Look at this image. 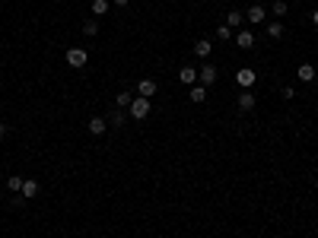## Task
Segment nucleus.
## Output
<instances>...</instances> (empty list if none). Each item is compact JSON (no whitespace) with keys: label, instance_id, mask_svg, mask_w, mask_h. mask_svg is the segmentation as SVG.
I'll return each instance as SVG.
<instances>
[{"label":"nucleus","instance_id":"2eb2a0df","mask_svg":"<svg viewBox=\"0 0 318 238\" xmlns=\"http://www.w3.org/2000/svg\"><path fill=\"white\" fill-rule=\"evenodd\" d=\"M188 99H191V102H198V105H201V102L207 99V86L194 83V86H191V92H188Z\"/></svg>","mask_w":318,"mask_h":238},{"label":"nucleus","instance_id":"7ed1b4c3","mask_svg":"<svg viewBox=\"0 0 318 238\" xmlns=\"http://www.w3.org/2000/svg\"><path fill=\"white\" fill-rule=\"evenodd\" d=\"M198 83L201 86H213L216 83V67L210 64V60H207L204 67H198Z\"/></svg>","mask_w":318,"mask_h":238},{"label":"nucleus","instance_id":"a211bd4d","mask_svg":"<svg viewBox=\"0 0 318 238\" xmlns=\"http://www.w3.org/2000/svg\"><path fill=\"white\" fill-rule=\"evenodd\" d=\"M131 102H134V92H118V95H115V105H118V108H127V105H131Z\"/></svg>","mask_w":318,"mask_h":238},{"label":"nucleus","instance_id":"20e7f679","mask_svg":"<svg viewBox=\"0 0 318 238\" xmlns=\"http://www.w3.org/2000/svg\"><path fill=\"white\" fill-rule=\"evenodd\" d=\"M264 19H267V10H264L261 3H252V6H248V13H245V23H255V26H261Z\"/></svg>","mask_w":318,"mask_h":238},{"label":"nucleus","instance_id":"b1692460","mask_svg":"<svg viewBox=\"0 0 318 238\" xmlns=\"http://www.w3.org/2000/svg\"><path fill=\"white\" fill-rule=\"evenodd\" d=\"M6 133H10V127H6V124H3V121H0V140H3V137H6Z\"/></svg>","mask_w":318,"mask_h":238},{"label":"nucleus","instance_id":"ddd939ff","mask_svg":"<svg viewBox=\"0 0 318 238\" xmlns=\"http://www.w3.org/2000/svg\"><path fill=\"white\" fill-rule=\"evenodd\" d=\"M296 77H299L302 83H312V79H315V67H312V64H299V70H296Z\"/></svg>","mask_w":318,"mask_h":238},{"label":"nucleus","instance_id":"9d476101","mask_svg":"<svg viewBox=\"0 0 318 238\" xmlns=\"http://www.w3.org/2000/svg\"><path fill=\"white\" fill-rule=\"evenodd\" d=\"M242 23H245V13H239V10H229V13H226V23H223V26H229V29H239Z\"/></svg>","mask_w":318,"mask_h":238},{"label":"nucleus","instance_id":"0eeeda50","mask_svg":"<svg viewBox=\"0 0 318 238\" xmlns=\"http://www.w3.org/2000/svg\"><path fill=\"white\" fill-rule=\"evenodd\" d=\"M235 45H239L242 51H252V48H255V35H252V32H248V29L235 32Z\"/></svg>","mask_w":318,"mask_h":238},{"label":"nucleus","instance_id":"393cba45","mask_svg":"<svg viewBox=\"0 0 318 238\" xmlns=\"http://www.w3.org/2000/svg\"><path fill=\"white\" fill-rule=\"evenodd\" d=\"M115 3H118V6H127V3H131V0H115Z\"/></svg>","mask_w":318,"mask_h":238},{"label":"nucleus","instance_id":"4be33fe9","mask_svg":"<svg viewBox=\"0 0 318 238\" xmlns=\"http://www.w3.org/2000/svg\"><path fill=\"white\" fill-rule=\"evenodd\" d=\"M287 0H274V6H270V13H274V16H287Z\"/></svg>","mask_w":318,"mask_h":238},{"label":"nucleus","instance_id":"aec40b11","mask_svg":"<svg viewBox=\"0 0 318 238\" xmlns=\"http://www.w3.org/2000/svg\"><path fill=\"white\" fill-rule=\"evenodd\" d=\"M108 13V0H92V16H105Z\"/></svg>","mask_w":318,"mask_h":238},{"label":"nucleus","instance_id":"a878e982","mask_svg":"<svg viewBox=\"0 0 318 238\" xmlns=\"http://www.w3.org/2000/svg\"><path fill=\"white\" fill-rule=\"evenodd\" d=\"M312 23H315V26H318V10H315V13H312Z\"/></svg>","mask_w":318,"mask_h":238},{"label":"nucleus","instance_id":"6ab92c4d","mask_svg":"<svg viewBox=\"0 0 318 238\" xmlns=\"http://www.w3.org/2000/svg\"><path fill=\"white\" fill-rule=\"evenodd\" d=\"M38 194V181H23V197H35Z\"/></svg>","mask_w":318,"mask_h":238},{"label":"nucleus","instance_id":"dca6fc26","mask_svg":"<svg viewBox=\"0 0 318 238\" xmlns=\"http://www.w3.org/2000/svg\"><path fill=\"white\" fill-rule=\"evenodd\" d=\"M267 38H274V42H277V38H283V23H280V19L267 23Z\"/></svg>","mask_w":318,"mask_h":238},{"label":"nucleus","instance_id":"f8f14e48","mask_svg":"<svg viewBox=\"0 0 318 238\" xmlns=\"http://www.w3.org/2000/svg\"><path fill=\"white\" fill-rule=\"evenodd\" d=\"M108 131V118H89V133H105Z\"/></svg>","mask_w":318,"mask_h":238},{"label":"nucleus","instance_id":"f257e3e1","mask_svg":"<svg viewBox=\"0 0 318 238\" xmlns=\"http://www.w3.org/2000/svg\"><path fill=\"white\" fill-rule=\"evenodd\" d=\"M127 114H131V121H144L146 114H150V99H144V95H134V102L127 105Z\"/></svg>","mask_w":318,"mask_h":238},{"label":"nucleus","instance_id":"423d86ee","mask_svg":"<svg viewBox=\"0 0 318 238\" xmlns=\"http://www.w3.org/2000/svg\"><path fill=\"white\" fill-rule=\"evenodd\" d=\"M255 79H258V73H255V70H248V67L235 73V83H239L242 89H252V86H255Z\"/></svg>","mask_w":318,"mask_h":238},{"label":"nucleus","instance_id":"4468645a","mask_svg":"<svg viewBox=\"0 0 318 238\" xmlns=\"http://www.w3.org/2000/svg\"><path fill=\"white\" fill-rule=\"evenodd\" d=\"M137 95H144V99L156 95V83H153V79H140V86H137Z\"/></svg>","mask_w":318,"mask_h":238},{"label":"nucleus","instance_id":"5701e85b","mask_svg":"<svg viewBox=\"0 0 318 238\" xmlns=\"http://www.w3.org/2000/svg\"><path fill=\"white\" fill-rule=\"evenodd\" d=\"M216 38H220V42H229V38H232V29H229V26H220V29H216Z\"/></svg>","mask_w":318,"mask_h":238},{"label":"nucleus","instance_id":"39448f33","mask_svg":"<svg viewBox=\"0 0 318 238\" xmlns=\"http://www.w3.org/2000/svg\"><path fill=\"white\" fill-rule=\"evenodd\" d=\"M255 102H258V99H255V92H252V89H242V92H239V99H235V105H239V111H252Z\"/></svg>","mask_w":318,"mask_h":238},{"label":"nucleus","instance_id":"1a4fd4ad","mask_svg":"<svg viewBox=\"0 0 318 238\" xmlns=\"http://www.w3.org/2000/svg\"><path fill=\"white\" fill-rule=\"evenodd\" d=\"M178 79H181V83H185V86H194V83H198V70H194V67H181V70H178Z\"/></svg>","mask_w":318,"mask_h":238},{"label":"nucleus","instance_id":"f03ea898","mask_svg":"<svg viewBox=\"0 0 318 238\" xmlns=\"http://www.w3.org/2000/svg\"><path fill=\"white\" fill-rule=\"evenodd\" d=\"M64 57H67V67H73V70H83L86 60H89V51H86V48H70Z\"/></svg>","mask_w":318,"mask_h":238},{"label":"nucleus","instance_id":"6e6552de","mask_svg":"<svg viewBox=\"0 0 318 238\" xmlns=\"http://www.w3.org/2000/svg\"><path fill=\"white\" fill-rule=\"evenodd\" d=\"M127 118H131V114H127V108H115V111L108 114V124H112V127H124Z\"/></svg>","mask_w":318,"mask_h":238},{"label":"nucleus","instance_id":"412c9836","mask_svg":"<svg viewBox=\"0 0 318 238\" xmlns=\"http://www.w3.org/2000/svg\"><path fill=\"white\" fill-rule=\"evenodd\" d=\"M83 35H99V23H96V19H86V23H83Z\"/></svg>","mask_w":318,"mask_h":238},{"label":"nucleus","instance_id":"f3484780","mask_svg":"<svg viewBox=\"0 0 318 238\" xmlns=\"http://www.w3.org/2000/svg\"><path fill=\"white\" fill-rule=\"evenodd\" d=\"M23 181L26 178H19V175H10V178H6V187H10L13 194H23Z\"/></svg>","mask_w":318,"mask_h":238},{"label":"nucleus","instance_id":"9b49d317","mask_svg":"<svg viewBox=\"0 0 318 238\" xmlns=\"http://www.w3.org/2000/svg\"><path fill=\"white\" fill-rule=\"evenodd\" d=\"M210 38H201V42H194V54H198V57L201 60H207V57H210Z\"/></svg>","mask_w":318,"mask_h":238}]
</instances>
